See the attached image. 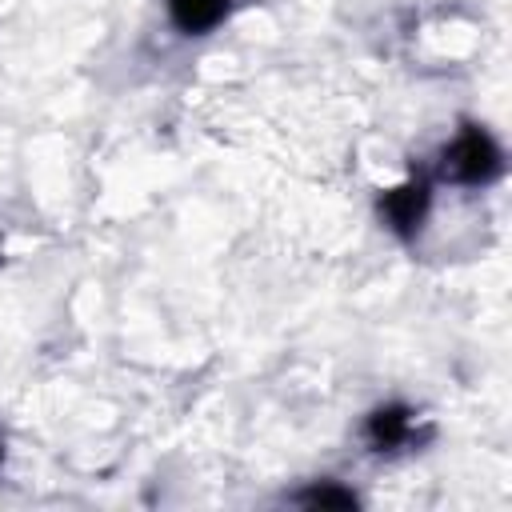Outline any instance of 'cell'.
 <instances>
[{"mask_svg":"<svg viewBox=\"0 0 512 512\" xmlns=\"http://www.w3.org/2000/svg\"><path fill=\"white\" fill-rule=\"evenodd\" d=\"M496 168H500V156H496V148H492V140H488L484 132H464V136L444 152V176L464 180V184L488 180Z\"/></svg>","mask_w":512,"mask_h":512,"instance_id":"obj_1","label":"cell"},{"mask_svg":"<svg viewBox=\"0 0 512 512\" xmlns=\"http://www.w3.org/2000/svg\"><path fill=\"white\" fill-rule=\"evenodd\" d=\"M424 204H428L424 184H404V188H396V192L384 196V216H388L400 232H408V228L424 216Z\"/></svg>","mask_w":512,"mask_h":512,"instance_id":"obj_2","label":"cell"},{"mask_svg":"<svg viewBox=\"0 0 512 512\" xmlns=\"http://www.w3.org/2000/svg\"><path fill=\"white\" fill-rule=\"evenodd\" d=\"M168 12L184 32H204L228 12V0H168Z\"/></svg>","mask_w":512,"mask_h":512,"instance_id":"obj_3","label":"cell"},{"mask_svg":"<svg viewBox=\"0 0 512 512\" xmlns=\"http://www.w3.org/2000/svg\"><path fill=\"white\" fill-rule=\"evenodd\" d=\"M404 428H408L404 408H380V412L372 416V424H368V432H372L376 444H396V440L404 436Z\"/></svg>","mask_w":512,"mask_h":512,"instance_id":"obj_4","label":"cell"},{"mask_svg":"<svg viewBox=\"0 0 512 512\" xmlns=\"http://www.w3.org/2000/svg\"><path fill=\"white\" fill-rule=\"evenodd\" d=\"M304 504H312V508H352L356 500H352V492H336V488H316V492H308V496H304Z\"/></svg>","mask_w":512,"mask_h":512,"instance_id":"obj_5","label":"cell"}]
</instances>
